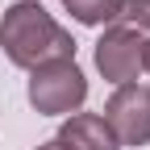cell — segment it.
Here are the masks:
<instances>
[{"instance_id": "obj_8", "label": "cell", "mask_w": 150, "mask_h": 150, "mask_svg": "<svg viewBox=\"0 0 150 150\" xmlns=\"http://www.w3.org/2000/svg\"><path fill=\"white\" fill-rule=\"evenodd\" d=\"M142 71L150 75V38H146V42H142Z\"/></svg>"}, {"instance_id": "obj_1", "label": "cell", "mask_w": 150, "mask_h": 150, "mask_svg": "<svg viewBox=\"0 0 150 150\" xmlns=\"http://www.w3.org/2000/svg\"><path fill=\"white\" fill-rule=\"evenodd\" d=\"M0 50L21 71L75 63V38L42 8V0H17L0 17Z\"/></svg>"}, {"instance_id": "obj_3", "label": "cell", "mask_w": 150, "mask_h": 150, "mask_svg": "<svg viewBox=\"0 0 150 150\" xmlns=\"http://www.w3.org/2000/svg\"><path fill=\"white\" fill-rule=\"evenodd\" d=\"M100 117L121 146H146L150 142V88L146 83H121L104 100Z\"/></svg>"}, {"instance_id": "obj_5", "label": "cell", "mask_w": 150, "mask_h": 150, "mask_svg": "<svg viewBox=\"0 0 150 150\" xmlns=\"http://www.w3.org/2000/svg\"><path fill=\"white\" fill-rule=\"evenodd\" d=\"M54 142L63 150H121V142L112 138V129L104 125L100 112H71V117H63Z\"/></svg>"}, {"instance_id": "obj_2", "label": "cell", "mask_w": 150, "mask_h": 150, "mask_svg": "<svg viewBox=\"0 0 150 150\" xmlns=\"http://www.w3.org/2000/svg\"><path fill=\"white\" fill-rule=\"evenodd\" d=\"M29 104L42 117H71L79 112L88 100V75L79 71V63H50L29 71V88H25Z\"/></svg>"}, {"instance_id": "obj_4", "label": "cell", "mask_w": 150, "mask_h": 150, "mask_svg": "<svg viewBox=\"0 0 150 150\" xmlns=\"http://www.w3.org/2000/svg\"><path fill=\"white\" fill-rule=\"evenodd\" d=\"M142 42L146 38L134 33V29H125V25H108L96 38V71L112 88L138 83V75H142Z\"/></svg>"}, {"instance_id": "obj_6", "label": "cell", "mask_w": 150, "mask_h": 150, "mask_svg": "<svg viewBox=\"0 0 150 150\" xmlns=\"http://www.w3.org/2000/svg\"><path fill=\"white\" fill-rule=\"evenodd\" d=\"M59 4L75 17V21H79V25H117L121 21V8H125V0H59Z\"/></svg>"}, {"instance_id": "obj_7", "label": "cell", "mask_w": 150, "mask_h": 150, "mask_svg": "<svg viewBox=\"0 0 150 150\" xmlns=\"http://www.w3.org/2000/svg\"><path fill=\"white\" fill-rule=\"evenodd\" d=\"M125 29H134V33H150V0H125V8H121V21Z\"/></svg>"}, {"instance_id": "obj_9", "label": "cell", "mask_w": 150, "mask_h": 150, "mask_svg": "<svg viewBox=\"0 0 150 150\" xmlns=\"http://www.w3.org/2000/svg\"><path fill=\"white\" fill-rule=\"evenodd\" d=\"M38 150H63V146H59V142H54V138H50V142H42V146H38Z\"/></svg>"}]
</instances>
